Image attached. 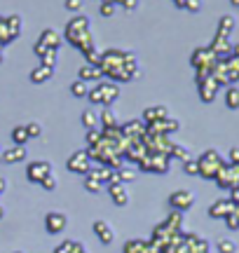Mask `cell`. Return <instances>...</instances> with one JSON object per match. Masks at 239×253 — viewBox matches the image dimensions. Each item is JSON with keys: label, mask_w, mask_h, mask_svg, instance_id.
Segmentation results:
<instances>
[{"label": "cell", "mask_w": 239, "mask_h": 253, "mask_svg": "<svg viewBox=\"0 0 239 253\" xmlns=\"http://www.w3.org/2000/svg\"><path fill=\"white\" fill-rule=\"evenodd\" d=\"M52 173V164L45 162V160H40V162H31L26 167V176L31 183H42Z\"/></svg>", "instance_id": "cell-10"}, {"label": "cell", "mask_w": 239, "mask_h": 253, "mask_svg": "<svg viewBox=\"0 0 239 253\" xmlns=\"http://www.w3.org/2000/svg\"><path fill=\"white\" fill-rule=\"evenodd\" d=\"M115 9H118V5H115V2L103 0V2H101V17H113V14H115Z\"/></svg>", "instance_id": "cell-35"}, {"label": "cell", "mask_w": 239, "mask_h": 253, "mask_svg": "<svg viewBox=\"0 0 239 253\" xmlns=\"http://www.w3.org/2000/svg\"><path fill=\"white\" fill-rule=\"evenodd\" d=\"M120 131L127 136L129 141H141L146 136V125H143V120H131V122H124L120 126Z\"/></svg>", "instance_id": "cell-13"}, {"label": "cell", "mask_w": 239, "mask_h": 253, "mask_svg": "<svg viewBox=\"0 0 239 253\" xmlns=\"http://www.w3.org/2000/svg\"><path fill=\"white\" fill-rule=\"evenodd\" d=\"M120 176V183L124 185V183H131L134 178H136V169H131V167H120V169H115Z\"/></svg>", "instance_id": "cell-26"}, {"label": "cell", "mask_w": 239, "mask_h": 253, "mask_svg": "<svg viewBox=\"0 0 239 253\" xmlns=\"http://www.w3.org/2000/svg\"><path fill=\"white\" fill-rule=\"evenodd\" d=\"M0 157H2V162H24L26 160V148L24 145H14V148H7V150H2L0 153Z\"/></svg>", "instance_id": "cell-18"}, {"label": "cell", "mask_w": 239, "mask_h": 253, "mask_svg": "<svg viewBox=\"0 0 239 253\" xmlns=\"http://www.w3.org/2000/svg\"><path fill=\"white\" fill-rule=\"evenodd\" d=\"M169 157H176V160H181V162H188V160H190V153H188V148H183V145H171Z\"/></svg>", "instance_id": "cell-28"}, {"label": "cell", "mask_w": 239, "mask_h": 253, "mask_svg": "<svg viewBox=\"0 0 239 253\" xmlns=\"http://www.w3.org/2000/svg\"><path fill=\"white\" fill-rule=\"evenodd\" d=\"M33 52H36V56H38V59H40V56H42V54H47L49 49H47V47L42 45V42H36V45H33ZM52 52H54V49H52Z\"/></svg>", "instance_id": "cell-43"}, {"label": "cell", "mask_w": 239, "mask_h": 253, "mask_svg": "<svg viewBox=\"0 0 239 253\" xmlns=\"http://www.w3.org/2000/svg\"><path fill=\"white\" fill-rule=\"evenodd\" d=\"M183 171L188 176H199V167H197V160H188L183 162Z\"/></svg>", "instance_id": "cell-34"}, {"label": "cell", "mask_w": 239, "mask_h": 253, "mask_svg": "<svg viewBox=\"0 0 239 253\" xmlns=\"http://www.w3.org/2000/svg\"><path fill=\"white\" fill-rule=\"evenodd\" d=\"M26 131H28V138H38V136L42 134V126L38 125V122H31V125H26Z\"/></svg>", "instance_id": "cell-36"}, {"label": "cell", "mask_w": 239, "mask_h": 253, "mask_svg": "<svg viewBox=\"0 0 239 253\" xmlns=\"http://www.w3.org/2000/svg\"><path fill=\"white\" fill-rule=\"evenodd\" d=\"M94 235L99 237V242L101 244H113V239H115V232H113V227L106 223V220H96L92 225Z\"/></svg>", "instance_id": "cell-15"}, {"label": "cell", "mask_w": 239, "mask_h": 253, "mask_svg": "<svg viewBox=\"0 0 239 253\" xmlns=\"http://www.w3.org/2000/svg\"><path fill=\"white\" fill-rule=\"evenodd\" d=\"M232 28H235V19L225 14V17H223L221 21H218V31H221V33H225V36H230Z\"/></svg>", "instance_id": "cell-31"}, {"label": "cell", "mask_w": 239, "mask_h": 253, "mask_svg": "<svg viewBox=\"0 0 239 253\" xmlns=\"http://www.w3.org/2000/svg\"><path fill=\"white\" fill-rule=\"evenodd\" d=\"M108 192H111V199L118 204V207H124L129 202V192H127V185H113V188H108Z\"/></svg>", "instance_id": "cell-19"}, {"label": "cell", "mask_w": 239, "mask_h": 253, "mask_svg": "<svg viewBox=\"0 0 239 253\" xmlns=\"http://www.w3.org/2000/svg\"><path fill=\"white\" fill-rule=\"evenodd\" d=\"M40 185H42L45 190H56V173L52 171V173H49V176L45 178V181L40 183Z\"/></svg>", "instance_id": "cell-39"}, {"label": "cell", "mask_w": 239, "mask_h": 253, "mask_svg": "<svg viewBox=\"0 0 239 253\" xmlns=\"http://www.w3.org/2000/svg\"><path fill=\"white\" fill-rule=\"evenodd\" d=\"M188 12H197V9H202V0H185L183 5Z\"/></svg>", "instance_id": "cell-42"}, {"label": "cell", "mask_w": 239, "mask_h": 253, "mask_svg": "<svg viewBox=\"0 0 239 253\" xmlns=\"http://www.w3.org/2000/svg\"><path fill=\"white\" fill-rule=\"evenodd\" d=\"M80 80L82 82H89V80H101L103 78V73H101V68L99 66H92V63H87V66H82L80 68Z\"/></svg>", "instance_id": "cell-21"}, {"label": "cell", "mask_w": 239, "mask_h": 253, "mask_svg": "<svg viewBox=\"0 0 239 253\" xmlns=\"http://www.w3.org/2000/svg\"><path fill=\"white\" fill-rule=\"evenodd\" d=\"M66 225H68V218L61 211H49L45 216V227L49 235H61L66 230Z\"/></svg>", "instance_id": "cell-12"}, {"label": "cell", "mask_w": 239, "mask_h": 253, "mask_svg": "<svg viewBox=\"0 0 239 253\" xmlns=\"http://www.w3.org/2000/svg\"><path fill=\"white\" fill-rule=\"evenodd\" d=\"M193 204H195V192H190V190H176V192L169 195V207L178 211V213L188 211Z\"/></svg>", "instance_id": "cell-8"}, {"label": "cell", "mask_w": 239, "mask_h": 253, "mask_svg": "<svg viewBox=\"0 0 239 253\" xmlns=\"http://www.w3.org/2000/svg\"><path fill=\"white\" fill-rule=\"evenodd\" d=\"M40 66H45V68H52V71H54V68H56V52H52V49H49L47 54L40 56Z\"/></svg>", "instance_id": "cell-32"}, {"label": "cell", "mask_w": 239, "mask_h": 253, "mask_svg": "<svg viewBox=\"0 0 239 253\" xmlns=\"http://www.w3.org/2000/svg\"><path fill=\"white\" fill-rule=\"evenodd\" d=\"M52 75H54V71H52V68L38 66V68H33V71H31V82H36V84H42V82L52 80Z\"/></svg>", "instance_id": "cell-22"}, {"label": "cell", "mask_w": 239, "mask_h": 253, "mask_svg": "<svg viewBox=\"0 0 239 253\" xmlns=\"http://www.w3.org/2000/svg\"><path fill=\"white\" fill-rule=\"evenodd\" d=\"M5 188H7V178L0 176V192H5Z\"/></svg>", "instance_id": "cell-46"}, {"label": "cell", "mask_w": 239, "mask_h": 253, "mask_svg": "<svg viewBox=\"0 0 239 253\" xmlns=\"http://www.w3.org/2000/svg\"><path fill=\"white\" fill-rule=\"evenodd\" d=\"M66 169L73 171V173H82V176H87V173L92 171V160H89L87 150H78V153L71 155L68 162H66Z\"/></svg>", "instance_id": "cell-7"}, {"label": "cell", "mask_w": 239, "mask_h": 253, "mask_svg": "<svg viewBox=\"0 0 239 253\" xmlns=\"http://www.w3.org/2000/svg\"><path fill=\"white\" fill-rule=\"evenodd\" d=\"M120 96V87L115 82H99L94 89H89L87 99L96 103V106H111L113 101Z\"/></svg>", "instance_id": "cell-4"}, {"label": "cell", "mask_w": 239, "mask_h": 253, "mask_svg": "<svg viewBox=\"0 0 239 253\" xmlns=\"http://www.w3.org/2000/svg\"><path fill=\"white\" fill-rule=\"evenodd\" d=\"M17 253H19V251H17Z\"/></svg>", "instance_id": "cell-50"}, {"label": "cell", "mask_w": 239, "mask_h": 253, "mask_svg": "<svg viewBox=\"0 0 239 253\" xmlns=\"http://www.w3.org/2000/svg\"><path fill=\"white\" fill-rule=\"evenodd\" d=\"M12 141H14V145H26L28 143L26 126H14V129H12Z\"/></svg>", "instance_id": "cell-25"}, {"label": "cell", "mask_w": 239, "mask_h": 253, "mask_svg": "<svg viewBox=\"0 0 239 253\" xmlns=\"http://www.w3.org/2000/svg\"><path fill=\"white\" fill-rule=\"evenodd\" d=\"M197 87H199V99H202L204 103H211V101L216 99L218 89H221V84L213 80L211 75H206V78H199V80H197Z\"/></svg>", "instance_id": "cell-11"}, {"label": "cell", "mask_w": 239, "mask_h": 253, "mask_svg": "<svg viewBox=\"0 0 239 253\" xmlns=\"http://www.w3.org/2000/svg\"><path fill=\"white\" fill-rule=\"evenodd\" d=\"M2 213H5V211H2V207H0V218H2Z\"/></svg>", "instance_id": "cell-49"}, {"label": "cell", "mask_w": 239, "mask_h": 253, "mask_svg": "<svg viewBox=\"0 0 239 253\" xmlns=\"http://www.w3.org/2000/svg\"><path fill=\"white\" fill-rule=\"evenodd\" d=\"M101 125H103V129H118V118H115V113L111 110V106H106V110L101 113Z\"/></svg>", "instance_id": "cell-23"}, {"label": "cell", "mask_w": 239, "mask_h": 253, "mask_svg": "<svg viewBox=\"0 0 239 253\" xmlns=\"http://www.w3.org/2000/svg\"><path fill=\"white\" fill-rule=\"evenodd\" d=\"M218 253H237V244L228 237H223V239H218Z\"/></svg>", "instance_id": "cell-30"}, {"label": "cell", "mask_w": 239, "mask_h": 253, "mask_svg": "<svg viewBox=\"0 0 239 253\" xmlns=\"http://www.w3.org/2000/svg\"><path fill=\"white\" fill-rule=\"evenodd\" d=\"M166 118H169L166 106H153V108H146V113H143V125H155V122H162Z\"/></svg>", "instance_id": "cell-14"}, {"label": "cell", "mask_w": 239, "mask_h": 253, "mask_svg": "<svg viewBox=\"0 0 239 253\" xmlns=\"http://www.w3.org/2000/svg\"><path fill=\"white\" fill-rule=\"evenodd\" d=\"M66 40L82 52L87 63L99 66V52L94 49L92 26H89V19L84 17V14H75V17L66 24Z\"/></svg>", "instance_id": "cell-2"}, {"label": "cell", "mask_w": 239, "mask_h": 253, "mask_svg": "<svg viewBox=\"0 0 239 253\" xmlns=\"http://www.w3.org/2000/svg\"><path fill=\"white\" fill-rule=\"evenodd\" d=\"M64 5L68 12H80V9H82V0H66Z\"/></svg>", "instance_id": "cell-40"}, {"label": "cell", "mask_w": 239, "mask_h": 253, "mask_svg": "<svg viewBox=\"0 0 239 253\" xmlns=\"http://www.w3.org/2000/svg\"><path fill=\"white\" fill-rule=\"evenodd\" d=\"M99 68H101L103 75H108L118 82H129L136 80L141 75V68H138L136 56L131 52H122V49H106L99 54Z\"/></svg>", "instance_id": "cell-1"}, {"label": "cell", "mask_w": 239, "mask_h": 253, "mask_svg": "<svg viewBox=\"0 0 239 253\" xmlns=\"http://www.w3.org/2000/svg\"><path fill=\"white\" fill-rule=\"evenodd\" d=\"M193 66L195 71H197V80L199 78H206V75H211L213 68H216V63H218V56L211 52V47H199V49H195L193 52Z\"/></svg>", "instance_id": "cell-3"}, {"label": "cell", "mask_w": 239, "mask_h": 253, "mask_svg": "<svg viewBox=\"0 0 239 253\" xmlns=\"http://www.w3.org/2000/svg\"><path fill=\"white\" fill-rule=\"evenodd\" d=\"M225 106H228L230 110L239 108V89L237 87H230V89L225 91Z\"/></svg>", "instance_id": "cell-24"}, {"label": "cell", "mask_w": 239, "mask_h": 253, "mask_svg": "<svg viewBox=\"0 0 239 253\" xmlns=\"http://www.w3.org/2000/svg\"><path fill=\"white\" fill-rule=\"evenodd\" d=\"M38 42H42L47 49H54V52H59V47H61V36L56 33L54 28H45V31L40 33V38H38Z\"/></svg>", "instance_id": "cell-17"}, {"label": "cell", "mask_w": 239, "mask_h": 253, "mask_svg": "<svg viewBox=\"0 0 239 253\" xmlns=\"http://www.w3.org/2000/svg\"><path fill=\"white\" fill-rule=\"evenodd\" d=\"M216 183H218V188L237 190L239 188V176H237V171H235V167H232V164H223L221 171L216 173Z\"/></svg>", "instance_id": "cell-9"}, {"label": "cell", "mask_w": 239, "mask_h": 253, "mask_svg": "<svg viewBox=\"0 0 239 253\" xmlns=\"http://www.w3.org/2000/svg\"><path fill=\"white\" fill-rule=\"evenodd\" d=\"M225 225L230 227V230H239V218H237V213H235V211L225 218Z\"/></svg>", "instance_id": "cell-41"}, {"label": "cell", "mask_w": 239, "mask_h": 253, "mask_svg": "<svg viewBox=\"0 0 239 253\" xmlns=\"http://www.w3.org/2000/svg\"><path fill=\"white\" fill-rule=\"evenodd\" d=\"M108 2H115V5H118V2H120V5H122V2H124V0H108Z\"/></svg>", "instance_id": "cell-47"}, {"label": "cell", "mask_w": 239, "mask_h": 253, "mask_svg": "<svg viewBox=\"0 0 239 253\" xmlns=\"http://www.w3.org/2000/svg\"><path fill=\"white\" fill-rule=\"evenodd\" d=\"M232 5H235V7H239V0H230Z\"/></svg>", "instance_id": "cell-48"}, {"label": "cell", "mask_w": 239, "mask_h": 253, "mask_svg": "<svg viewBox=\"0 0 239 253\" xmlns=\"http://www.w3.org/2000/svg\"><path fill=\"white\" fill-rule=\"evenodd\" d=\"M82 125L87 126V129H96V125H99V115H96L92 108L84 110L82 113Z\"/></svg>", "instance_id": "cell-29"}, {"label": "cell", "mask_w": 239, "mask_h": 253, "mask_svg": "<svg viewBox=\"0 0 239 253\" xmlns=\"http://www.w3.org/2000/svg\"><path fill=\"white\" fill-rule=\"evenodd\" d=\"M235 211V204H232L230 199H218V202H213L211 209H209V216L211 218H228Z\"/></svg>", "instance_id": "cell-16"}, {"label": "cell", "mask_w": 239, "mask_h": 253, "mask_svg": "<svg viewBox=\"0 0 239 253\" xmlns=\"http://www.w3.org/2000/svg\"><path fill=\"white\" fill-rule=\"evenodd\" d=\"M122 7L129 9V12H136V9H138V0H124V2H122Z\"/></svg>", "instance_id": "cell-44"}, {"label": "cell", "mask_w": 239, "mask_h": 253, "mask_svg": "<svg viewBox=\"0 0 239 253\" xmlns=\"http://www.w3.org/2000/svg\"><path fill=\"white\" fill-rule=\"evenodd\" d=\"M5 24H7L9 38H12V40H17V38L21 36V28H24L21 17H19V14H9V17H5Z\"/></svg>", "instance_id": "cell-20"}, {"label": "cell", "mask_w": 239, "mask_h": 253, "mask_svg": "<svg viewBox=\"0 0 239 253\" xmlns=\"http://www.w3.org/2000/svg\"><path fill=\"white\" fill-rule=\"evenodd\" d=\"M73 244H75L73 239H64V242L54 249V253H71V251H73Z\"/></svg>", "instance_id": "cell-37"}, {"label": "cell", "mask_w": 239, "mask_h": 253, "mask_svg": "<svg viewBox=\"0 0 239 253\" xmlns=\"http://www.w3.org/2000/svg\"><path fill=\"white\" fill-rule=\"evenodd\" d=\"M169 162H171V157L169 155H162V153H146V157L138 162L141 169H146V171H155V173H166L169 171Z\"/></svg>", "instance_id": "cell-6"}, {"label": "cell", "mask_w": 239, "mask_h": 253, "mask_svg": "<svg viewBox=\"0 0 239 253\" xmlns=\"http://www.w3.org/2000/svg\"><path fill=\"white\" fill-rule=\"evenodd\" d=\"M84 190H87V192H101L103 183L96 181V178H92V176H87V178H84Z\"/></svg>", "instance_id": "cell-33"}, {"label": "cell", "mask_w": 239, "mask_h": 253, "mask_svg": "<svg viewBox=\"0 0 239 253\" xmlns=\"http://www.w3.org/2000/svg\"><path fill=\"white\" fill-rule=\"evenodd\" d=\"M99 141H101V131H99V129H89V131H87V143L96 145Z\"/></svg>", "instance_id": "cell-38"}, {"label": "cell", "mask_w": 239, "mask_h": 253, "mask_svg": "<svg viewBox=\"0 0 239 253\" xmlns=\"http://www.w3.org/2000/svg\"><path fill=\"white\" fill-rule=\"evenodd\" d=\"M71 91H73V96H78V99H84V96L89 94V87H87V82L75 80L73 84H71Z\"/></svg>", "instance_id": "cell-27"}, {"label": "cell", "mask_w": 239, "mask_h": 253, "mask_svg": "<svg viewBox=\"0 0 239 253\" xmlns=\"http://www.w3.org/2000/svg\"><path fill=\"white\" fill-rule=\"evenodd\" d=\"M230 162L232 164H239V148H232V150H230Z\"/></svg>", "instance_id": "cell-45"}, {"label": "cell", "mask_w": 239, "mask_h": 253, "mask_svg": "<svg viewBox=\"0 0 239 253\" xmlns=\"http://www.w3.org/2000/svg\"><path fill=\"white\" fill-rule=\"evenodd\" d=\"M223 157L218 150H213V148H209V150H204V155L197 160V167H199V176H204V178H216V173L221 171L223 167Z\"/></svg>", "instance_id": "cell-5"}]
</instances>
